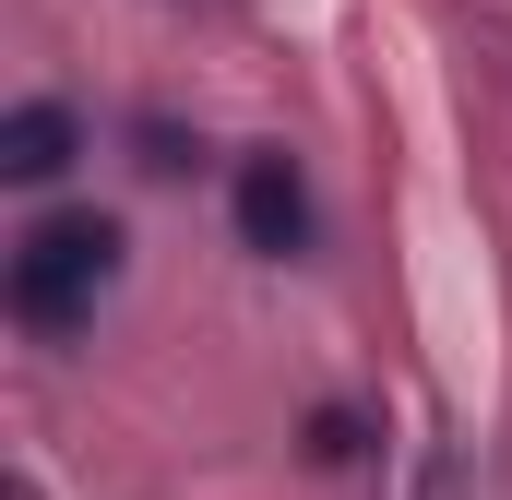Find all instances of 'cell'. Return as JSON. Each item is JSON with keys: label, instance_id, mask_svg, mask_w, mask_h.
<instances>
[{"label": "cell", "instance_id": "obj_4", "mask_svg": "<svg viewBox=\"0 0 512 500\" xmlns=\"http://www.w3.org/2000/svg\"><path fill=\"white\" fill-rule=\"evenodd\" d=\"M358 453H370V429H358L346 405H322V417H310V465H358Z\"/></svg>", "mask_w": 512, "mask_h": 500}, {"label": "cell", "instance_id": "obj_2", "mask_svg": "<svg viewBox=\"0 0 512 500\" xmlns=\"http://www.w3.org/2000/svg\"><path fill=\"white\" fill-rule=\"evenodd\" d=\"M227 215H239V239H251L262 262H298V250H310V179H298V155H239Z\"/></svg>", "mask_w": 512, "mask_h": 500}, {"label": "cell", "instance_id": "obj_1", "mask_svg": "<svg viewBox=\"0 0 512 500\" xmlns=\"http://www.w3.org/2000/svg\"><path fill=\"white\" fill-rule=\"evenodd\" d=\"M108 274H120V215H96V203L36 215L12 239V322L24 334H84L96 298H108Z\"/></svg>", "mask_w": 512, "mask_h": 500}, {"label": "cell", "instance_id": "obj_3", "mask_svg": "<svg viewBox=\"0 0 512 500\" xmlns=\"http://www.w3.org/2000/svg\"><path fill=\"white\" fill-rule=\"evenodd\" d=\"M84 155V120L60 108V96H24L12 120H0V179H60Z\"/></svg>", "mask_w": 512, "mask_h": 500}]
</instances>
